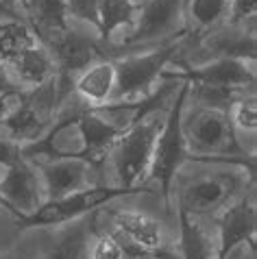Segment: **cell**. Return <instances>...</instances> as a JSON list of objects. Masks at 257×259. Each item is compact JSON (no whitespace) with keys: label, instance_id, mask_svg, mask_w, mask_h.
Wrapping results in <instances>:
<instances>
[{"label":"cell","instance_id":"36","mask_svg":"<svg viewBox=\"0 0 257 259\" xmlns=\"http://www.w3.org/2000/svg\"><path fill=\"white\" fill-rule=\"evenodd\" d=\"M0 68H5V63H3V59H0Z\"/></svg>","mask_w":257,"mask_h":259},{"label":"cell","instance_id":"12","mask_svg":"<svg viewBox=\"0 0 257 259\" xmlns=\"http://www.w3.org/2000/svg\"><path fill=\"white\" fill-rule=\"evenodd\" d=\"M177 72L190 85H207V88H227L238 92H255V61L238 59V57H213L203 66H190L185 61H175Z\"/></svg>","mask_w":257,"mask_h":259},{"label":"cell","instance_id":"9","mask_svg":"<svg viewBox=\"0 0 257 259\" xmlns=\"http://www.w3.org/2000/svg\"><path fill=\"white\" fill-rule=\"evenodd\" d=\"M51 50L55 68H57V96L59 105L74 92V81L85 68H90L94 61L105 59V48L101 39H94L90 35L70 26L66 33L57 35L55 39L44 44Z\"/></svg>","mask_w":257,"mask_h":259},{"label":"cell","instance_id":"2","mask_svg":"<svg viewBox=\"0 0 257 259\" xmlns=\"http://www.w3.org/2000/svg\"><path fill=\"white\" fill-rule=\"evenodd\" d=\"M183 138L188 148V159H213L238 161L255 170V155L242 146L238 133L233 131L229 111L196 105L183 111Z\"/></svg>","mask_w":257,"mask_h":259},{"label":"cell","instance_id":"17","mask_svg":"<svg viewBox=\"0 0 257 259\" xmlns=\"http://www.w3.org/2000/svg\"><path fill=\"white\" fill-rule=\"evenodd\" d=\"M31 22L33 33L41 44L55 39L70 28V13L66 0H20Z\"/></svg>","mask_w":257,"mask_h":259},{"label":"cell","instance_id":"15","mask_svg":"<svg viewBox=\"0 0 257 259\" xmlns=\"http://www.w3.org/2000/svg\"><path fill=\"white\" fill-rule=\"evenodd\" d=\"M105 218L116 233L144 248H168L166 235L153 215L135 209H105Z\"/></svg>","mask_w":257,"mask_h":259},{"label":"cell","instance_id":"26","mask_svg":"<svg viewBox=\"0 0 257 259\" xmlns=\"http://www.w3.org/2000/svg\"><path fill=\"white\" fill-rule=\"evenodd\" d=\"M229 118L235 133H255L257 131V105H255V92L240 96L229 107Z\"/></svg>","mask_w":257,"mask_h":259},{"label":"cell","instance_id":"33","mask_svg":"<svg viewBox=\"0 0 257 259\" xmlns=\"http://www.w3.org/2000/svg\"><path fill=\"white\" fill-rule=\"evenodd\" d=\"M242 250H244V246H240V248H235V250H233V253H231L229 257H227V259H240V255H242Z\"/></svg>","mask_w":257,"mask_h":259},{"label":"cell","instance_id":"19","mask_svg":"<svg viewBox=\"0 0 257 259\" xmlns=\"http://www.w3.org/2000/svg\"><path fill=\"white\" fill-rule=\"evenodd\" d=\"M179 220V253L181 259H218V244L196 215L177 207Z\"/></svg>","mask_w":257,"mask_h":259},{"label":"cell","instance_id":"8","mask_svg":"<svg viewBox=\"0 0 257 259\" xmlns=\"http://www.w3.org/2000/svg\"><path fill=\"white\" fill-rule=\"evenodd\" d=\"M140 190L118 188V185H90L85 190H78L74 194L61 198L44 200L33 213L18 220L20 229H37V227H59L66 222L78 220L88 213L98 211L103 205L111 203L120 196H131Z\"/></svg>","mask_w":257,"mask_h":259},{"label":"cell","instance_id":"13","mask_svg":"<svg viewBox=\"0 0 257 259\" xmlns=\"http://www.w3.org/2000/svg\"><path fill=\"white\" fill-rule=\"evenodd\" d=\"M5 168L7 172L0 179V194L9 203L11 213L20 220L33 213L46 200L44 183H41L37 165H33V161L24 159V157H20Z\"/></svg>","mask_w":257,"mask_h":259},{"label":"cell","instance_id":"31","mask_svg":"<svg viewBox=\"0 0 257 259\" xmlns=\"http://www.w3.org/2000/svg\"><path fill=\"white\" fill-rule=\"evenodd\" d=\"M9 90H22V88H20V85L11 78L9 70L0 68V94H3V92H9Z\"/></svg>","mask_w":257,"mask_h":259},{"label":"cell","instance_id":"5","mask_svg":"<svg viewBox=\"0 0 257 259\" xmlns=\"http://www.w3.org/2000/svg\"><path fill=\"white\" fill-rule=\"evenodd\" d=\"M163 118L166 116H161V109L151 111L148 116L126 126L120 133V138L111 144L107 159L111 161V170L118 188L140 190V185L146 181L153 159L155 140L159 135Z\"/></svg>","mask_w":257,"mask_h":259},{"label":"cell","instance_id":"27","mask_svg":"<svg viewBox=\"0 0 257 259\" xmlns=\"http://www.w3.org/2000/svg\"><path fill=\"white\" fill-rule=\"evenodd\" d=\"M116 235H118L120 244H122V259H177L170 248H144V246L133 244L131 240H126V237H122L120 233H116Z\"/></svg>","mask_w":257,"mask_h":259},{"label":"cell","instance_id":"24","mask_svg":"<svg viewBox=\"0 0 257 259\" xmlns=\"http://www.w3.org/2000/svg\"><path fill=\"white\" fill-rule=\"evenodd\" d=\"M37 35L33 33V28L20 22V20H3L0 22V59L3 63L13 61L18 55H22L26 48L37 44Z\"/></svg>","mask_w":257,"mask_h":259},{"label":"cell","instance_id":"10","mask_svg":"<svg viewBox=\"0 0 257 259\" xmlns=\"http://www.w3.org/2000/svg\"><path fill=\"white\" fill-rule=\"evenodd\" d=\"M185 20V0H144L138 9L133 26L120 39L128 48L146 46L153 41H163L183 31Z\"/></svg>","mask_w":257,"mask_h":259},{"label":"cell","instance_id":"35","mask_svg":"<svg viewBox=\"0 0 257 259\" xmlns=\"http://www.w3.org/2000/svg\"><path fill=\"white\" fill-rule=\"evenodd\" d=\"M240 259H246V246H244V250H242V255H240ZM251 259H255V257H251Z\"/></svg>","mask_w":257,"mask_h":259},{"label":"cell","instance_id":"32","mask_svg":"<svg viewBox=\"0 0 257 259\" xmlns=\"http://www.w3.org/2000/svg\"><path fill=\"white\" fill-rule=\"evenodd\" d=\"M16 3H20V0H0V9L13 13V5H16Z\"/></svg>","mask_w":257,"mask_h":259},{"label":"cell","instance_id":"22","mask_svg":"<svg viewBox=\"0 0 257 259\" xmlns=\"http://www.w3.org/2000/svg\"><path fill=\"white\" fill-rule=\"evenodd\" d=\"M140 5L135 0H98V37L103 44H113L120 31L133 26Z\"/></svg>","mask_w":257,"mask_h":259},{"label":"cell","instance_id":"25","mask_svg":"<svg viewBox=\"0 0 257 259\" xmlns=\"http://www.w3.org/2000/svg\"><path fill=\"white\" fill-rule=\"evenodd\" d=\"M92 233L94 240H90L85 250L90 259H122V244L111 229H96L92 220Z\"/></svg>","mask_w":257,"mask_h":259},{"label":"cell","instance_id":"28","mask_svg":"<svg viewBox=\"0 0 257 259\" xmlns=\"http://www.w3.org/2000/svg\"><path fill=\"white\" fill-rule=\"evenodd\" d=\"M255 16H257V0H231V13L229 22L231 26H244L246 24L255 28Z\"/></svg>","mask_w":257,"mask_h":259},{"label":"cell","instance_id":"7","mask_svg":"<svg viewBox=\"0 0 257 259\" xmlns=\"http://www.w3.org/2000/svg\"><path fill=\"white\" fill-rule=\"evenodd\" d=\"M57 109H59V96H57L55 76L39 88L24 92L16 109L0 120V138L24 146L46 133L57 116Z\"/></svg>","mask_w":257,"mask_h":259},{"label":"cell","instance_id":"30","mask_svg":"<svg viewBox=\"0 0 257 259\" xmlns=\"http://www.w3.org/2000/svg\"><path fill=\"white\" fill-rule=\"evenodd\" d=\"M24 92L26 90H9V92H3V94H0V120L7 118L13 109H16L18 103L24 96Z\"/></svg>","mask_w":257,"mask_h":259},{"label":"cell","instance_id":"16","mask_svg":"<svg viewBox=\"0 0 257 259\" xmlns=\"http://www.w3.org/2000/svg\"><path fill=\"white\" fill-rule=\"evenodd\" d=\"M5 68L9 70L11 78L22 90L39 88V85H44L57 76L55 59H53L51 50L41 44V41L33 44L31 48H26L24 53L18 55L13 61L5 63Z\"/></svg>","mask_w":257,"mask_h":259},{"label":"cell","instance_id":"23","mask_svg":"<svg viewBox=\"0 0 257 259\" xmlns=\"http://www.w3.org/2000/svg\"><path fill=\"white\" fill-rule=\"evenodd\" d=\"M92 237V220H72V227H66L48 244L44 259H83Z\"/></svg>","mask_w":257,"mask_h":259},{"label":"cell","instance_id":"11","mask_svg":"<svg viewBox=\"0 0 257 259\" xmlns=\"http://www.w3.org/2000/svg\"><path fill=\"white\" fill-rule=\"evenodd\" d=\"M218 227V259H227L235 248L248 246L255 253L257 244V209L253 183L246 194L231 200L216 213Z\"/></svg>","mask_w":257,"mask_h":259},{"label":"cell","instance_id":"4","mask_svg":"<svg viewBox=\"0 0 257 259\" xmlns=\"http://www.w3.org/2000/svg\"><path fill=\"white\" fill-rule=\"evenodd\" d=\"M190 96V81H181L177 94L173 96V103L168 107V113L163 118V124L159 128V135L155 140V148H153V159H151V168H148L146 181L144 183H153L159 190L163 205L173 207V183L177 172L183 168V163L188 161V148H185V138H183V111H185V103Z\"/></svg>","mask_w":257,"mask_h":259},{"label":"cell","instance_id":"20","mask_svg":"<svg viewBox=\"0 0 257 259\" xmlns=\"http://www.w3.org/2000/svg\"><path fill=\"white\" fill-rule=\"evenodd\" d=\"M205 37H207V50H211L213 57H238V59L255 61V53H257L255 28L225 24L216 28L213 33L205 35Z\"/></svg>","mask_w":257,"mask_h":259},{"label":"cell","instance_id":"1","mask_svg":"<svg viewBox=\"0 0 257 259\" xmlns=\"http://www.w3.org/2000/svg\"><path fill=\"white\" fill-rule=\"evenodd\" d=\"M203 161L207 168L194 175L177 172L173 192L177 196V207L190 215H216L223 207L235 200L240 192H246V181H255V170L238 161H213V159H194Z\"/></svg>","mask_w":257,"mask_h":259},{"label":"cell","instance_id":"21","mask_svg":"<svg viewBox=\"0 0 257 259\" xmlns=\"http://www.w3.org/2000/svg\"><path fill=\"white\" fill-rule=\"evenodd\" d=\"M231 0H185V20L188 35H205L229 22Z\"/></svg>","mask_w":257,"mask_h":259},{"label":"cell","instance_id":"18","mask_svg":"<svg viewBox=\"0 0 257 259\" xmlns=\"http://www.w3.org/2000/svg\"><path fill=\"white\" fill-rule=\"evenodd\" d=\"M116 88V66L113 59H98L85 68L74 81V94L90 107H101L111 100Z\"/></svg>","mask_w":257,"mask_h":259},{"label":"cell","instance_id":"3","mask_svg":"<svg viewBox=\"0 0 257 259\" xmlns=\"http://www.w3.org/2000/svg\"><path fill=\"white\" fill-rule=\"evenodd\" d=\"M188 31L177 33L163 39L151 53H122L113 57L116 66V88L109 103H126V100H142L151 96L161 83L163 72L181 55Z\"/></svg>","mask_w":257,"mask_h":259},{"label":"cell","instance_id":"34","mask_svg":"<svg viewBox=\"0 0 257 259\" xmlns=\"http://www.w3.org/2000/svg\"><path fill=\"white\" fill-rule=\"evenodd\" d=\"M0 207H5V209H7V211H9V213H11V207H9V203H7V200L3 198V194H0Z\"/></svg>","mask_w":257,"mask_h":259},{"label":"cell","instance_id":"14","mask_svg":"<svg viewBox=\"0 0 257 259\" xmlns=\"http://www.w3.org/2000/svg\"><path fill=\"white\" fill-rule=\"evenodd\" d=\"M41 183H44L46 200L61 198L78 190L90 188L94 165L85 159H53L37 163Z\"/></svg>","mask_w":257,"mask_h":259},{"label":"cell","instance_id":"6","mask_svg":"<svg viewBox=\"0 0 257 259\" xmlns=\"http://www.w3.org/2000/svg\"><path fill=\"white\" fill-rule=\"evenodd\" d=\"M85 105L74 92L57 109L53 124L46 128L41 138L20 146V155L28 161L37 159H85L88 161V146L81 131V111Z\"/></svg>","mask_w":257,"mask_h":259},{"label":"cell","instance_id":"29","mask_svg":"<svg viewBox=\"0 0 257 259\" xmlns=\"http://www.w3.org/2000/svg\"><path fill=\"white\" fill-rule=\"evenodd\" d=\"M70 18L92 24L98 31V0H66Z\"/></svg>","mask_w":257,"mask_h":259}]
</instances>
